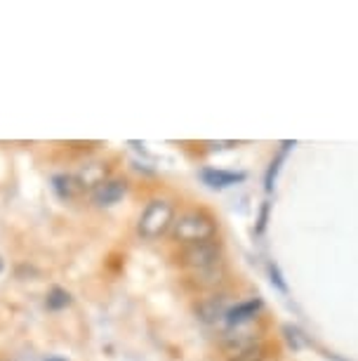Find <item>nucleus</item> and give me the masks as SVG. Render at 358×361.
Instances as JSON below:
<instances>
[{"label":"nucleus","instance_id":"nucleus-1","mask_svg":"<svg viewBox=\"0 0 358 361\" xmlns=\"http://www.w3.org/2000/svg\"><path fill=\"white\" fill-rule=\"evenodd\" d=\"M177 260L186 281L196 290L212 293L226 281V257H224V248H222L217 238L203 243H191V246H181Z\"/></svg>","mask_w":358,"mask_h":361},{"label":"nucleus","instance_id":"nucleus-2","mask_svg":"<svg viewBox=\"0 0 358 361\" xmlns=\"http://www.w3.org/2000/svg\"><path fill=\"white\" fill-rule=\"evenodd\" d=\"M170 236L179 246H191V243H203L217 238V220L203 208L184 210L174 217Z\"/></svg>","mask_w":358,"mask_h":361},{"label":"nucleus","instance_id":"nucleus-3","mask_svg":"<svg viewBox=\"0 0 358 361\" xmlns=\"http://www.w3.org/2000/svg\"><path fill=\"white\" fill-rule=\"evenodd\" d=\"M177 210H174L172 201L167 199H151L146 203V208L141 210L137 220V234L144 241H158L160 236L170 234Z\"/></svg>","mask_w":358,"mask_h":361},{"label":"nucleus","instance_id":"nucleus-4","mask_svg":"<svg viewBox=\"0 0 358 361\" xmlns=\"http://www.w3.org/2000/svg\"><path fill=\"white\" fill-rule=\"evenodd\" d=\"M127 194V180L123 177H109L106 182H101L99 187H94L90 196H92V203L99 208H111L116 206L118 201H123Z\"/></svg>","mask_w":358,"mask_h":361},{"label":"nucleus","instance_id":"nucleus-5","mask_svg":"<svg viewBox=\"0 0 358 361\" xmlns=\"http://www.w3.org/2000/svg\"><path fill=\"white\" fill-rule=\"evenodd\" d=\"M262 310V300L260 298H250V300H243L236 307L226 310V324L236 329V326H245L248 322H252L255 317L260 314Z\"/></svg>","mask_w":358,"mask_h":361},{"label":"nucleus","instance_id":"nucleus-6","mask_svg":"<svg viewBox=\"0 0 358 361\" xmlns=\"http://www.w3.org/2000/svg\"><path fill=\"white\" fill-rule=\"evenodd\" d=\"M196 314H198L200 322L205 324H215L219 322L222 317H226V302L224 295H210V298H203L198 305H196Z\"/></svg>","mask_w":358,"mask_h":361},{"label":"nucleus","instance_id":"nucleus-7","mask_svg":"<svg viewBox=\"0 0 358 361\" xmlns=\"http://www.w3.org/2000/svg\"><path fill=\"white\" fill-rule=\"evenodd\" d=\"M52 189H55V194L64 201L78 199V196L85 192L83 185H80V180L73 173H62V175L52 177Z\"/></svg>","mask_w":358,"mask_h":361},{"label":"nucleus","instance_id":"nucleus-8","mask_svg":"<svg viewBox=\"0 0 358 361\" xmlns=\"http://www.w3.org/2000/svg\"><path fill=\"white\" fill-rule=\"evenodd\" d=\"M76 177L80 180V185H83L85 192H92L94 187H99L101 182H106L111 177V170L106 163H87V166L76 173Z\"/></svg>","mask_w":358,"mask_h":361},{"label":"nucleus","instance_id":"nucleus-9","mask_svg":"<svg viewBox=\"0 0 358 361\" xmlns=\"http://www.w3.org/2000/svg\"><path fill=\"white\" fill-rule=\"evenodd\" d=\"M200 180L212 189H224L245 180V173H229V170H219V168H205L200 170Z\"/></svg>","mask_w":358,"mask_h":361},{"label":"nucleus","instance_id":"nucleus-10","mask_svg":"<svg viewBox=\"0 0 358 361\" xmlns=\"http://www.w3.org/2000/svg\"><path fill=\"white\" fill-rule=\"evenodd\" d=\"M226 361H267V345L262 343H252L248 347H243V350L229 354Z\"/></svg>","mask_w":358,"mask_h":361},{"label":"nucleus","instance_id":"nucleus-11","mask_svg":"<svg viewBox=\"0 0 358 361\" xmlns=\"http://www.w3.org/2000/svg\"><path fill=\"white\" fill-rule=\"evenodd\" d=\"M69 305H71V293H69V290L59 288V286H55V288H50V293H47V298H45V307H47V310L59 312V310L69 307Z\"/></svg>","mask_w":358,"mask_h":361},{"label":"nucleus","instance_id":"nucleus-12","mask_svg":"<svg viewBox=\"0 0 358 361\" xmlns=\"http://www.w3.org/2000/svg\"><path fill=\"white\" fill-rule=\"evenodd\" d=\"M3 269H5V260H3V255H0V274H3Z\"/></svg>","mask_w":358,"mask_h":361},{"label":"nucleus","instance_id":"nucleus-13","mask_svg":"<svg viewBox=\"0 0 358 361\" xmlns=\"http://www.w3.org/2000/svg\"><path fill=\"white\" fill-rule=\"evenodd\" d=\"M47 361H64V359H47Z\"/></svg>","mask_w":358,"mask_h":361}]
</instances>
